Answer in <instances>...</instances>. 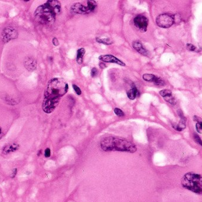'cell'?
<instances>
[{"label": "cell", "mask_w": 202, "mask_h": 202, "mask_svg": "<svg viewBox=\"0 0 202 202\" xmlns=\"http://www.w3.org/2000/svg\"><path fill=\"white\" fill-rule=\"evenodd\" d=\"M193 120H194L195 121H196V122H198H198H202V119H201V118L198 117V116H195L193 117Z\"/></svg>", "instance_id": "obj_31"}, {"label": "cell", "mask_w": 202, "mask_h": 202, "mask_svg": "<svg viewBox=\"0 0 202 202\" xmlns=\"http://www.w3.org/2000/svg\"><path fill=\"white\" fill-rule=\"evenodd\" d=\"M85 49L84 48H80L77 51L76 62L78 64L81 65L83 61V57L85 54Z\"/></svg>", "instance_id": "obj_15"}, {"label": "cell", "mask_w": 202, "mask_h": 202, "mask_svg": "<svg viewBox=\"0 0 202 202\" xmlns=\"http://www.w3.org/2000/svg\"><path fill=\"white\" fill-rule=\"evenodd\" d=\"M182 186L194 193L202 195V176L193 173L186 174L182 180Z\"/></svg>", "instance_id": "obj_4"}, {"label": "cell", "mask_w": 202, "mask_h": 202, "mask_svg": "<svg viewBox=\"0 0 202 202\" xmlns=\"http://www.w3.org/2000/svg\"><path fill=\"white\" fill-rule=\"evenodd\" d=\"M18 36V33L17 31L12 27H5L1 34L2 40L5 43H7L11 40L17 39Z\"/></svg>", "instance_id": "obj_6"}, {"label": "cell", "mask_w": 202, "mask_h": 202, "mask_svg": "<svg viewBox=\"0 0 202 202\" xmlns=\"http://www.w3.org/2000/svg\"><path fill=\"white\" fill-rule=\"evenodd\" d=\"M52 43H53V44L55 46H59V40H58V39H57L56 37H54V38L53 39V40H52Z\"/></svg>", "instance_id": "obj_30"}, {"label": "cell", "mask_w": 202, "mask_h": 202, "mask_svg": "<svg viewBox=\"0 0 202 202\" xmlns=\"http://www.w3.org/2000/svg\"><path fill=\"white\" fill-rule=\"evenodd\" d=\"M187 48L189 50H190V51H194L196 50V47L193 45H192V44H187Z\"/></svg>", "instance_id": "obj_28"}, {"label": "cell", "mask_w": 202, "mask_h": 202, "mask_svg": "<svg viewBox=\"0 0 202 202\" xmlns=\"http://www.w3.org/2000/svg\"><path fill=\"white\" fill-rule=\"evenodd\" d=\"M72 87H73V88L74 91L76 92V93L78 95H80L82 94V91H81L80 88L78 86H77V85H75V84H73Z\"/></svg>", "instance_id": "obj_24"}, {"label": "cell", "mask_w": 202, "mask_h": 202, "mask_svg": "<svg viewBox=\"0 0 202 202\" xmlns=\"http://www.w3.org/2000/svg\"><path fill=\"white\" fill-rule=\"evenodd\" d=\"M97 2L93 0H89L87 1V8L89 12H91L95 11L97 7Z\"/></svg>", "instance_id": "obj_16"}, {"label": "cell", "mask_w": 202, "mask_h": 202, "mask_svg": "<svg viewBox=\"0 0 202 202\" xmlns=\"http://www.w3.org/2000/svg\"><path fill=\"white\" fill-rule=\"evenodd\" d=\"M50 149L49 148H47L46 150H45V152H44V155H45V157L46 158H49L50 156Z\"/></svg>", "instance_id": "obj_29"}, {"label": "cell", "mask_w": 202, "mask_h": 202, "mask_svg": "<svg viewBox=\"0 0 202 202\" xmlns=\"http://www.w3.org/2000/svg\"><path fill=\"white\" fill-rule=\"evenodd\" d=\"M96 41L99 43H102L106 45H110L113 43V41L108 38L105 39H100L99 37L96 38Z\"/></svg>", "instance_id": "obj_17"}, {"label": "cell", "mask_w": 202, "mask_h": 202, "mask_svg": "<svg viewBox=\"0 0 202 202\" xmlns=\"http://www.w3.org/2000/svg\"><path fill=\"white\" fill-rule=\"evenodd\" d=\"M99 59L101 61L104 62H108V63H114L118 64L121 66H125V64L122 61L118 59L115 57L113 56L112 55H102L99 57Z\"/></svg>", "instance_id": "obj_8"}, {"label": "cell", "mask_w": 202, "mask_h": 202, "mask_svg": "<svg viewBox=\"0 0 202 202\" xmlns=\"http://www.w3.org/2000/svg\"><path fill=\"white\" fill-rule=\"evenodd\" d=\"M186 118L181 119L179 124L174 123V124L173 125V128L177 131H182L184 129L186 128Z\"/></svg>", "instance_id": "obj_14"}, {"label": "cell", "mask_w": 202, "mask_h": 202, "mask_svg": "<svg viewBox=\"0 0 202 202\" xmlns=\"http://www.w3.org/2000/svg\"><path fill=\"white\" fill-rule=\"evenodd\" d=\"M24 67L28 71H33L37 68V61L33 57H27L24 62Z\"/></svg>", "instance_id": "obj_10"}, {"label": "cell", "mask_w": 202, "mask_h": 202, "mask_svg": "<svg viewBox=\"0 0 202 202\" xmlns=\"http://www.w3.org/2000/svg\"><path fill=\"white\" fill-rule=\"evenodd\" d=\"M135 26L142 32H145L148 26V19L144 15L139 14L134 18Z\"/></svg>", "instance_id": "obj_7"}, {"label": "cell", "mask_w": 202, "mask_h": 202, "mask_svg": "<svg viewBox=\"0 0 202 202\" xmlns=\"http://www.w3.org/2000/svg\"><path fill=\"white\" fill-rule=\"evenodd\" d=\"M127 94L128 97L132 100H134L136 97L139 95V92L134 84H133L131 85V88L127 91Z\"/></svg>", "instance_id": "obj_12"}, {"label": "cell", "mask_w": 202, "mask_h": 202, "mask_svg": "<svg viewBox=\"0 0 202 202\" xmlns=\"http://www.w3.org/2000/svg\"><path fill=\"white\" fill-rule=\"evenodd\" d=\"M196 128L199 133L202 134V122H198L196 125Z\"/></svg>", "instance_id": "obj_26"}, {"label": "cell", "mask_w": 202, "mask_h": 202, "mask_svg": "<svg viewBox=\"0 0 202 202\" xmlns=\"http://www.w3.org/2000/svg\"><path fill=\"white\" fill-rule=\"evenodd\" d=\"M177 113H178L179 116L181 118V119H183V118H185V117L184 116V115H183V113L182 111H181L180 110H179L177 111Z\"/></svg>", "instance_id": "obj_32"}, {"label": "cell", "mask_w": 202, "mask_h": 202, "mask_svg": "<svg viewBox=\"0 0 202 202\" xmlns=\"http://www.w3.org/2000/svg\"><path fill=\"white\" fill-rule=\"evenodd\" d=\"M101 147L105 151H120L134 153L136 146L131 142L121 138L107 137L101 142Z\"/></svg>", "instance_id": "obj_3"}, {"label": "cell", "mask_w": 202, "mask_h": 202, "mask_svg": "<svg viewBox=\"0 0 202 202\" xmlns=\"http://www.w3.org/2000/svg\"><path fill=\"white\" fill-rule=\"evenodd\" d=\"M71 11L75 14H86L89 13L87 6L84 5L81 3H75L71 7Z\"/></svg>", "instance_id": "obj_9"}, {"label": "cell", "mask_w": 202, "mask_h": 202, "mask_svg": "<svg viewBox=\"0 0 202 202\" xmlns=\"http://www.w3.org/2000/svg\"><path fill=\"white\" fill-rule=\"evenodd\" d=\"M133 47L139 54L146 56L148 55V51L144 48L142 43L139 41H134L133 43Z\"/></svg>", "instance_id": "obj_11"}, {"label": "cell", "mask_w": 202, "mask_h": 202, "mask_svg": "<svg viewBox=\"0 0 202 202\" xmlns=\"http://www.w3.org/2000/svg\"><path fill=\"white\" fill-rule=\"evenodd\" d=\"M194 139L195 140V141L199 143V145H201L202 146V140L201 138L200 137V136L198 135H197L196 134H194Z\"/></svg>", "instance_id": "obj_25"}, {"label": "cell", "mask_w": 202, "mask_h": 202, "mask_svg": "<svg viewBox=\"0 0 202 202\" xmlns=\"http://www.w3.org/2000/svg\"><path fill=\"white\" fill-rule=\"evenodd\" d=\"M164 99L168 103H169L170 104H172V105H175L176 104V101L175 98L171 95L170 96H167L166 97H164Z\"/></svg>", "instance_id": "obj_21"}, {"label": "cell", "mask_w": 202, "mask_h": 202, "mask_svg": "<svg viewBox=\"0 0 202 202\" xmlns=\"http://www.w3.org/2000/svg\"><path fill=\"white\" fill-rule=\"evenodd\" d=\"M69 85L62 78H54L50 79L44 94L42 109L46 113H52L58 106L61 97L67 93Z\"/></svg>", "instance_id": "obj_1"}, {"label": "cell", "mask_w": 202, "mask_h": 202, "mask_svg": "<svg viewBox=\"0 0 202 202\" xmlns=\"http://www.w3.org/2000/svg\"><path fill=\"white\" fill-rule=\"evenodd\" d=\"M160 94L163 97H166L172 95V92L170 90H163L160 91Z\"/></svg>", "instance_id": "obj_22"}, {"label": "cell", "mask_w": 202, "mask_h": 202, "mask_svg": "<svg viewBox=\"0 0 202 202\" xmlns=\"http://www.w3.org/2000/svg\"><path fill=\"white\" fill-rule=\"evenodd\" d=\"M41 152H42V151L40 150L39 152V154H38V156H39L40 154H41Z\"/></svg>", "instance_id": "obj_36"}, {"label": "cell", "mask_w": 202, "mask_h": 202, "mask_svg": "<svg viewBox=\"0 0 202 202\" xmlns=\"http://www.w3.org/2000/svg\"><path fill=\"white\" fill-rule=\"evenodd\" d=\"M99 67L101 68V69H104L106 67V65H105V64L104 63H100L99 64Z\"/></svg>", "instance_id": "obj_34"}, {"label": "cell", "mask_w": 202, "mask_h": 202, "mask_svg": "<svg viewBox=\"0 0 202 202\" xmlns=\"http://www.w3.org/2000/svg\"><path fill=\"white\" fill-rule=\"evenodd\" d=\"M17 170L16 168H15V169L13 170L12 173V174L11 175V177L12 178H13V177H14L15 176V175H16V174H17Z\"/></svg>", "instance_id": "obj_33"}, {"label": "cell", "mask_w": 202, "mask_h": 202, "mask_svg": "<svg viewBox=\"0 0 202 202\" xmlns=\"http://www.w3.org/2000/svg\"><path fill=\"white\" fill-rule=\"evenodd\" d=\"M98 69L96 68H93L91 70V76L92 77H95L98 74Z\"/></svg>", "instance_id": "obj_27"}, {"label": "cell", "mask_w": 202, "mask_h": 202, "mask_svg": "<svg viewBox=\"0 0 202 202\" xmlns=\"http://www.w3.org/2000/svg\"><path fill=\"white\" fill-rule=\"evenodd\" d=\"M5 101L11 105H14L18 103V101L15 100V98H12V97H10L9 96H7V97L5 98Z\"/></svg>", "instance_id": "obj_20"}, {"label": "cell", "mask_w": 202, "mask_h": 202, "mask_svg": "<svg viewBox=\"0 0 202 202\" xmlns=\"http://www.w3.org/2000/svg\"><path fill=\"white\" fill-rule=\"evenodd\" d=\"M155 78V75L151 74V73H145L142 75L143 79L147 82H153Z\"/></svg>", "instance_id": "obj_18"}, {"label": "cell", "mask_w": 202, "mask_h": 202, "mask_svg": "<svg viewBox=\"0 0 202 202\" xmlns=\"http://www.w3.org/2000/svg\"><path fill=\"white\" fill-rule=\"evenodd\" d=\"M61 11V4L57 0H49L38 7L34 12L36 20L42 24H50L55 22L56 16Z\"/></svg>", "instance_id": "obj_2"}, {"label": "cell", "mask_w": 202, "mask_h": 202, "mask_svg": "<svg viewBox=\"0 0 202 202\" xmlns=\"http://www.w3.org/2000/svg\"><path fill=\"white\" fill-rule=\"evenodd\" d=\"M2 136H3V134H2V129L0 127V139L2 137Z\"/></svg>", "instance_id": "obj_35"}, {"label": "cell", "mask_w": 202, "mask_h": 202, "mask_svg": "<svg viewBox=\"0 0 202 202\" xmlns=\"http://www.w3.org/2000/svg\"><path fill=\"white\" fill-rule=\"evenodd\" d=\"M153 82L155 84V85L158 86H163L165 84V82L163 79H161L160 77H158L155 76V78L153 81Z\"/></svg>", "instance_id": "obj_19"}, {"label": "cell", "mask_w": 202, "mask_h": 202, "mask_svg": "<svg viewBox=\"0 0 202 202\" xmlns=\"http://www.w3.org/2000/svg\"><path fill=\"white\" fill-rule=\"evenodd\" d=\"M175 23L174 15L169 14H162L156 18V23L158 26L161 28H168L171 27Z\"/></svg>", "instance_id": "obj_5"}, {"label": "cell", "mask_w": 202, "mask_h": 202, "mask_svg": "<svg viewBox=\"0 0 202 202\" xmlns=\"http://www.w3.org/2000/svg\"><path fill=\"white\" fill-rule=\"evenodd\" d=\"M20 148V146L17 143H12L4 147L2 149V153L4 154H8L17 151Z\"/></svg>", "instance_id": "obj_13"}, {"label": "cell", "mask_w": 202, "mask_h": 202, "mask_svg": "<svg viewBox=\"0 0 202 202\" xmlns=\"http://www.w3.org/2000/svg\"><path fill=\"white\" fill-rule=\"evenodd\" d=\"M114 113L119 117H123L125 115L123 111L122 110L118 109V108L114 109Z\"/></svg>", "instance_id": "obj_23"}]
</instances>
